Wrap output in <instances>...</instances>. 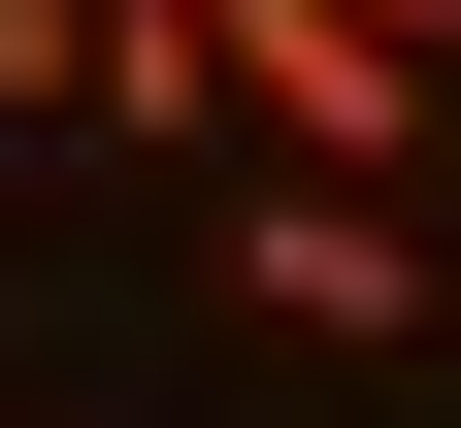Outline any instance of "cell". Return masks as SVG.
I'll use <instances>...</instances> for the list:
<instances>
[{
  "mask_svg": "<svg viewBox=\"0 0 461 428\" xmlns=\"http://www.w3.org/2000/svg\"><path fill=\"white\" fill-rule=\"evenodd\" d=\"M198 67H230V165H363V198H429V165H461V99L395 67L363 0H198Z\"/></svg>",
  "mask_w": 461,
  "mask_h": 428,
  "instance_id": "6da1fadb",
  "label": "cell"
},
{
  "mask_svg": "<svg viewBox=\"0 0 461 428\" xmlns=\"http://www.w3.org/2000/svg\"><path fill=\"white\" fill-rule=\"evenodd\" d=\"M230 330L395 362V330H429V198H363V165H230Z\"/></svg>",
  "mask_w": 461,
  "mask_h": 428,
  "instance_id": "7a4b0ae2",
  "label": "cell"
},
{
  "mask_svg": "<svg viewBox=\"0 0 461 428\" xmlns=\"http://www.w3.org/2000/svg\"><path fill=\"white\" fill-rule=\"evenodd\" d=\"M0 132H99V0H0Z\"/></svg>",
  "mask_w": 461,
  "mask_h": 428,
  "instance_id": "3957f363",
  "label": "cell"
},
{
  "mask_svg": "<svg viewBox=\"0 0 461 428\" xmlns=\"http://www.w3.org/2000/svg\"><path fill=\"white\" fill-rule=\"evenodd\" d=\"M363 33H395V67H461V0H363Z\"/></svg>",
  "mask_w": 461,
  "mask_h": 428,
  "instance_id": "277c9868",
  "label": "cell"
},
{
  "mask_svg": "<svg viewBox=\"0 0 461 428\" xmlns=\"http://www.w3.org/2000/svg\"><path fill=\"white\" fill-rule=\"evenodd\" d=\"M429 99H461V67H429Z\"/></svg>",
  "mask_w": 461,
  "mask_h": 428,
  "instance_id": "5b68a950",
  "label": "cell"
}]
</instances>
